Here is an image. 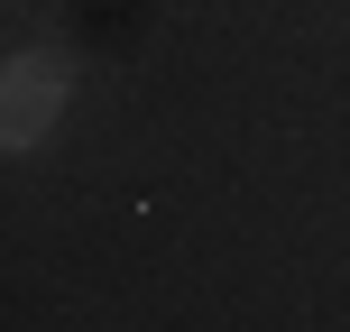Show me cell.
<instances>
[{
	"mask_svg": "<svg viewBox=\"0 0 350 332\" xmlns=\"http://www.w3.org/2000/svg\"><path fill=\"white\" fill-rule=\"evenodd\" d=\"M55 111H65V65L55 55H10V84H0V139L10 148H37L55 129Z\"/></svg>",
	"mask_w": 350,
	"mask_h": 332,
	"instance_id": "obj_1",
	"label": "cell"
}]
</instances>
